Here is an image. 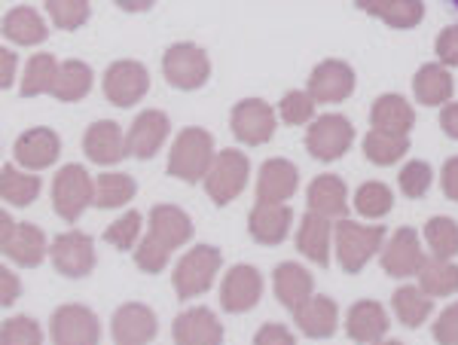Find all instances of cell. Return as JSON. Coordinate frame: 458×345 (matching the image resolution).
Masks as SVG:
<instances>
[{
    "label": "cell",
    "instance_id": "obj_14",
    "mask_svg": "<svg viewBox=\"0 0 458 345\" xmlns=\"http://www.w3.org/2000/svg\"><path fill=\"white\" fill-rule=\"evenodd\" d=\"M422 263H425L422 241H419V232L410 230V226H401V230L388 239V245L382 248V273L391 278L419 275Z\"/></svg>",
    "mask_w": 458,
    "mask_h": 345
},
{
    "label": "cell",
    "instance_id": "obj_44",
    "mask_svg": "<svg viewBox=\"0 0 458 345\" xmlns=\"http://www.w3.org/2000/svg\"><path fill=\"white\" fill-rule=\"evenodd\" d=\"M315 105L318 101L309 95V89L306 92L293 89L282 98L278 114H282V120L287 122V126H306V122H312V116H315Z\"/></svg>",
    "mask_w": 458,
    "mask_h": 345
},
{
    "label": "cell",
    "instance_id": "obj_13",
    "mask_svg": "<svg viewBox=\"0 0 458 345\" xmlns=\"http://www.w3.org/2000/svg\"><path fill=\"white\" fill-rule=\"evenodd\" d=\"M49 336H53L55 345H95L101 340V324L92 309L73 303L53 312Z\"/></svg>",
    "mask_w": 458,
    "mask_h": 345
},
{
    "label": "cell",
    "instance_id": "obj_12",
    "mask_svg": "<svg viewBox=\"0 0 458 345\" xmlns=\"http://www.w3.org/2000/svg\"><path fill=\"white\" fill-rule=\"evenodd\" d=\"M229 129L248 147H260L276 135V110L260 98H245L229 114Z\"/></svg>",
    "mask_w": 458,
    "mask_h": 345
},
{
    "label": "cell",
    "instance_id": "obj_52",
    "mask_svg": "<svg viewBox=\"0 0 458 345\" xmlns=\"http://www.w3.org/2000/svg\"><path fill=\"white\" fill-rule=\"evenodd\" d=\"M440 129L446 131L449 138H455V141H458V101H455V105H443Z\"/></svg>",
    "mask_w": 458,
    "mask_h": 345
},
{
    "label": "cell",
    "instance_id": "obj_38",
    "mask_svg": "<svg viewBox=\"0 0 458 345\" xmlns=\"http://www.w3.org/2000/svg\"><path fill=\"white\" fill-rule=\"evenodd\" d=\"M138 193V183L129 178V174H116V172H105L95 181V205L98 208H120V205L131 202Z\"/></svg>",
    "mask_w": 458,
    "mask_h": 345
},
{
    "label": "cell",
    "instance_id": "obj_28",
    "mask_svg": "<svg viewBox=\"0 0 458 345\" xmlns=\"http://www.w3.org/2000/svg\"><path fill=\"white\" fill-rule=\"evenodd\" d=\"M349 189H345V181L336 178V174H318V178L309 183V211L324 217H345L349 211Z\"/></svg>",
    "mask_w": 458,
    "mask_h": 345
},
{
    "label": "cell",
    "instance_id": "obj_2",
    "mask_svg": "<svg viewBox=\"0 0 458 345\" xmlns=\"http://www.w3.org/2000/svg\"><path fill=\"white\" fill-rule=\"evenodd\" d=\"M214 163V138L205 129H183L177 135L172 147V156H168V174L183 183L205 181L208 168Z\"/></svg>",
    "mask_w": 458,
    "mask_h": 345
},
{
    "label": "cell",
    "instance_id": "obj_54",
    "mask_svg": "<svg viewBox=\"0 0 458 345\" xmlns=\"http://www.w3.org/2000/svg\"><path fill=\"white\" fill-rule=\"evenodd\" d=\"M157 0H116V6L125 13H147Z\"/></svg>",
    "mask_w": 458,
    "mask_h": 345
},
{
    "label": "cell",
    "instance_id": "obj_4",
    "mask_svg": "<svg viewBox=\"0 0 458 345\" xmlns=\"http://www.w3.org/2000/svg\"><path fill=\"white\" fill-rule=\"evenodd\" d=\"M382 241H386V230L382 226H364L352 223V220H339L336 223V260L343 273H360L367 263L379 254Z\"/></svg>",
    "mask_w": 458,
    "mask_h": 345
},
{
    "label": "cell",
    "instance_id": "obj_8",
    "mask_svg": "<svg viewBox=\"0 0 458 345\" xmlns=\"http://www.w3.org/2000/svg\"><path fill=\"white\" fill-rule=\"evenodd\" d=\"M354 141V126L339 114H324L306 131V150L318 163H336Z\"/></svg>",
    "mask_w": 458,
    "mask_h": 345
},
{
    "label": "cell",
    "instance_id": "obj_41",
    "mask_svg": "<svg viewBox=\"0 0 458 345\" xmlns=\"http://www.w3.org/2000/svg\"><path fill=\"white\" fill-rule=\"evenodd\" d=\"M391 205H394V196H391V189L379 181L360 183L358 193H354V208H358L360 217L379 220V217L388 215Z\"/></svg>",
    "mask_w": 458,
    "mask_h": 345
},
{
    "label": "cell",
    "instance_id": "obj_22",
    "mask_svg": "<svg viewBox=\"0 0 458 345\" xmlns=\"http://www.w3.org/2000/svg\"><path fill=\"white\" fill-rule=\"evenodd\" d=\"M114 340L120 345H141L157 336V315L144 303H125L114 312Z\"/></svg>",
    "mask_w": 458,
    "mask_h": 345
},
{
    "label": "cell",
    "instance_id": "obj_35",
    "mask_svg": "<svg viewBox=\"0 0 458 345\" xmlns=\"http://www.w3.org/2000/svg\"><path fill=\"white\" fill-rule=\"evenodd\" d=\"M419 288L434 299L453 297V293H458V266L449 260H440V257H431L419 269Z\"/></svg>",
    "mask_w": 458,
    "mask_h": 345
},
{
    "label": "cell",
    "instance_id": "obj_51",
    "mask_svg": "<svg viewBox=\"0 0 458 345\" xmlns=\"http://www.w3.org/2000/svg\"><path fill=\"white\" fill-rule=\"evenodd\" d=\"M0 293H4V297H0V303L4 306H13L16 303V297L21 293V282L6 266L0 269Z\"/></svg>",
    "mask_w": 458,
    "mask_h": 345
},
{
    "label": "cell",
    "instance_id": "obj_39",
    "mask_svg": "<svg viewBox=\"0 0 458 345\" xmlns=\"http://www.w3.org/2000/svg\"><path fill=\"white\" fill-rule=\"evenodd\" d=\"M58 77V64L55 58L49 53H37L25 68V77H21V86L19 92L25 98H34V95H43V92H53V83Z\"/></svg>",
    "mask_w": 458,
    "mask_h": 345
},
{
    "label": "cell",
    "instance_id": "obj_48",
    "mask_svg": "<svg viewBox=\"0 0 458 345\" xmlns=\"http://www.w3.org/2000/svg\"><path fill=\"white\" fill-rule=\"evenodd\" d=\"M437 58L446 68H458V25L443 28L437 37Z\"/></svg>",
    "mask_w": 458,
    "mask_h": 345
},
{
    "label": "cell",
    "instance_id": "obj_49",
    "mask_svg": "<svg viewBox=\"0 0 458 345\" xmlns=\"http://www.w3.org/2000/svg\"><path fill=\"white\" fill-rule=\"evenodd\" d=\"M254 342L257 345H293V333L282 324H266L263 330H257Z\"/></svg>",
    "mask_w": 458,
    "mask_h": 345
},
{
    "label": "cell",
    "instance_id": "obj_18",
    "mask_svg": "<svg viewBox=\"0 0 458 345\" xmlns=\"http://www.w3.org/2000/svg\"><path fill=\"white\" fill-rule=\"evenodd\" d=\"M83 153L95 165H116L129 156V141H125V135L114 120H101L86 129Z\"/></svg>",
    "mask_w": 458,
    "mask_h": 345
},
{
    "label": "cell",
    "instance_id": "obj_16",
    "mask_svg": "<svg viewBox=\"0 0 458 345\" xmlns=\"http://www.w3.org/2000/svg\"><path fill=\"white\" fill-rule=\"evenodd\" d=\"M293 211L287 202H257L248 215V232L257 245H282L291 232Z\"/></svg>",
    "mask_w": 458,
    "mask_h": 345
},
{
    "label": "cell",
    "instance_id": "obj_46",
    "mask_svg": "<svg viewBox=\"0 0 458 345\" xmlns=\"http://www.w3.org/2000/svg\"><path fill=\"white\" fill-rule=\"evenodd\" d=\"M0 340L4 345H37L43 342V330L34 318L19 315V318H6L4 330H0Z\"/></svg>",
    "mask_w": 458,
    "mask_h": 345
},
{
    "label": "cell",
    "instance_id": "obj_32",
    "mask_svg": "<svg viewBox=\"0 0 458 345\" xmlns=\"http://www.w3.org/2000/svg\"><path fill=\"white\" fill-rule=\"evenodd\" d=\"M4 37L16 46H37L49 37V28L31 6H16L4 16Z\"/></svg>",
    "mask_w": 458,
    "mask_h": 345
},
{
    "label": "cell",
    "instance_id": "obj_43",
    "mask_svg": "<svg viewBox=\"0 0 458 345\" xmlns=\"http://www.w3.org/2000/svg\"><path fill=\"white\" fill-rule=\"evenodd\" d=\"M431 181H434V172L431 165L422 163V159H412L401 168L397 174V183H401V193L406 199H422V196L431 189Z\"/></svg>",
    "mask_w": 458,
    "mask_h": 345
},
{
    "label": "cell",
    "instance_id": "obj_19",
    "mask_svg": "<svg viewBox=\"0 0 458 345\" xmlns=\"http://www.w3.org/2000/svg\"><path fill=\"white\" fill-rule=\"evenodd\" d=\"M168 131H172V122H168V116L162 110H144L141 116H135L129 135H125L129 153L135 159H153L165 144Z\"/></svg>",
    "mask_w": 458,
    "mask_h": 345
},
{
    "label": "cell",
    "instance_id": "obj_40",
    "mask_svg": "<svg viewBox=\"0 0 458 345\" xmlns=\"http://www.w3.org/2000/svg\"><path fill=\"white\" fill-rule=\"evenodd\" d=\"M425 239L434 257L453 260L458 257V223L453 217H431L425 223Z\"/></svg>",
    "mask_w": 458,
    "mask_h": 345
},
{
    "label": "cell",
    "instance_id": "obj_36",
    "mask_svg": "<svg viewBox=\"0 0 458 345\" xmlns=\"http://www.w3.org/2000/svg\"><path fill=\"white\" fill-rule=\"evenodd\" d=\"M410 150V135H394V131L373 129L364 138V153L373 165H394L401 163Z\"/></svg>",
    "mask_w": 458,
    "mask_h": 345
},
{
    "label": "cell",
    "instance_id": "obj_17",
    "mask_svg": "<svg viewBox=\"0 0 458 345\" xmlns=\"http://www.w3.org/2000/svg\"><path fill=\"white\" fill-rule=\"evenodd\" d=\"M354 92V71L352 64L339 62V58H327L312 71L309 77V95L318 105H334V101H345Z\"/></svg>",
    "mask_w": 458,
    "mask_h": 345
},
{
    "label": "cell",
    "instance_id": "obj_11",
    "mask_svg": "<svg viewBox=\"0 0 458 345\" xmlns=\"http://www.w3.org/2000/svg\"><path fill=\"white\" fill-rule=\"evenodd\" d=\"M49 257H53L55 273H62L64 278H86L95 269V241L92 236L80 230L62 232L53 245H49Z\"/></svg>",
    "mask_w": 458,
    "mask_h": 345
},
{
    "label": "cell",
    "instance_id": "obj_50",
    "mask_svg": "<svg viewBox=\"0 0 458 345\" xmlns=\"http://www.w3.org/2000/svg\"><path fill=\"white\" fill-rule=\"evenodd\" d=\"M440 183H443L446 199L458 202V156L446 159V165H443V172H440Z\"/></svg>",
    "mask_w": 458,
    "mask_h": 345
},
{
    "label": "cell",
    "instance_id": "obj_21",
    "mask_svg": "<svg viewBox=\"0 0 458 345\" xmlns=\"http://www.w3.org/2000/svg\"><path fill=\"white\" fill-rule=\"evenodd\" d=\"M172 336L177 345H217L224 340V324H220L211 309L196 306V309L177 315Z\"/></svg>",
    "mask_w": 458,
    "mask_h": 345
},
{
    "label": "cell",
    "instance_id": "obj_30",
    "mask_svg": "<svg viewBox=\"0 0 458 345\" xmlns=\"http://www.w3.org/2000/svg\"><path fill=\"white\" fill-rule=\"evenodd\" d=\"M370 122L373 129L410 135L412 126H416V110H412V105L403 95H382V98H376V105L370 110Z\"/></svg>",
    "mask_w": 458,
    "mask_h": 345
},
{
    "label": "cell",
    "instance_id": "obj_37",
    "mask_svg": "<svg viewBox=\"0 0 458 345\" xmlns=\"http://www.w3.org/2000/svg\"><path fill=\"white\" fill-rule=\"evenodd\" d=\"M40 187L43 183L37 174H21L16 165H4V172H0V196L6 205L28 208L40 196Z\"/></svg>",
    "mask_w": 458,
    "mask_h": 345
},
{
    "label": "cell",
    "instance_id": "obj_53",
    "mask_svg": "<svg viewBox=\"0 0 458 345\" xmlns=\"http://www.w3.org/2000/svg\"><path fill=\"white\" fill-rule=\"evenodd\" d=\"M0 62H4V77H0V83H4V89H10L13 77H16V53L0 49Z\"/></svg>",
    "mask_w": 458,
    "mask_h": 345
},
{
    "label": "cell",
    "instance_id": "obj_7",
    "mask_svg": "<svg viewBox=\"0 0 458 345\" xmlns=\"http://www.w3.org/2000/svg\"><path fill=\"white\" fill-rule=\"evenodd\" d=\"M95 202V183L83 165H64L53 181V208L68 223H77L80 215Z\"/></svg>",
    "mask_w": 458,
    "mask_h": 345
},
{
    "label": "cell",
    "instance_id": "obj_26",
    "mask_svg": "<svg viewBox=\"0 0 458 345\" xmlns=\"http://www.w3.org/2000/svg\"><path fill=\"white\" fill-rule=\"evenodd\" d=\"M272 284H276V297L284 309L297 312L315 290V278L312 273L300 266V263H278L276 275H272Z\"/></svg>",
    "mask_w": 458,
    "mask_h": 345
},
{
    "label": "cell",
    "instance_id": "obj_1",
    "mask_svg": "<svg viewBox=\"0 0 458 345\" xmlns=\"http://www.w3.org/2000/svg\"><path fill=\"white\" fill-rule=\"evenodd\" d=\"M147 223H150V232L144 236L141 248H135V266L147 275H159L172 260L174 248L187 245L196 230L187 211H181L177 205H157Z\"/></svg>",
    "mask_w": 458,
    "mask_h": 345
},
{
    "label": "cell",
    "instance_id": "obj_45",
    "mask_svg": "<svg viewBox=\"0 0 458 345\" xmlns=\"http://www.w3.org/2000/svg\"><path fill=\"white\" fill-rule=\"evenodd\" d=\"M141 211H129V215H123L116 223H110L105 230V241L116 248V251H129V248H135L138 236H141Z\"/></svg>",
    "mask_w": 458,
    "mask_h": 345
},
{
    "label": "cell",
    "instance_id": "obj_6",
    "mask_svg": "<svg viewBox=\"0 0 458 345\" xmlns=\"http://www.w3.org/2000/svg\"><path fill=\"white\" fill-rule=\"evenodd\" d=\"M162 73L165 80L181 92L202 89L211 77V62L205 55V49H199L196 43H174L162 55Z\"/></svg>",
    "mask_w": 458,
    "mask_h": 345
},
{
    "label": "cell",
    "instance_id": "obj_34",
    "mask_svg": "<svg viewBox=\"0 0 458 345\" xmlns=\"http://www.w3.org/2000/svg\"><path fill=\"white\" fill-rule=\"evenodd\" d=\"M391 309H394V315L401 318L403 327L416 330V327H422L428 321V315H431L434 297H428L422 288L403 284V288H397L394 297H391Z\"/></svg>",
    "mask_w": 458,
    "mask_h": 345
},
{
    "label": "cell",
    "instance_id": "obj_31",
    "mask_svg": "<svg viewBox=\"0 0 458 345\" xmlns=\"http://www.w3.org/2000/svg\"><path fill=\"white\" fill-rule=\"evenodd\" d=\"M453 73L446 71V64H422L412 80V92H416V101L425 107H437L446 105L453 98Z\"/></svg>",
    "mask_w": 458,
    "mask_h": 345
},
{
    "label": "cell",
    "instance_id": "obj_23",
    "mask_svg": "<svg viewBox=\"0 0 458 345\" xmlns=\"http://www.w3.org/2000/svg\"><path fill=\"white\" fill-rule=\"evenodd\" d=\"M300 187V172L287 159H269L257 178V202H287Z\"/></svg>",
    "mask_w": 458,
    "mask_h": 345
},
{
    "label": "cell",
    "instance_id": "obj_5",
    "mask_svg": "<svg viewBox=\"0 0 458 345\" xmlns=\"http://www.w3.org/2000/svg\"><path fill=\"white\" fill-rule=\"evenodd\" d=\"M248 174H250V163L242 150H220L214 156V163L205 174V193L214 205H229L233 199H239L242 189L248 187Z\"/></svg>",
    "mask_w": 458,
    "mask_h": 345
},
{
    "label": "cell",
    "instance_id": "obj_24",
    "mask_svg": "<svg viewBox=\"0 0 458 345\" xmlns=\"http://www.w3.org/2000/svg\"><path fill=\"white\" fill-rule=\"evenodd\" d=\"M330 239H334V226L330 217L306 211L300 230H297V251L306 260L318 263V266H330Z\"/></svg>",
    "mask_w": 458,
    "mask_h": 345
},
{
    "label": "cell",
    "instance_id": "obj_29",
    "mask_svg": "<svg viewBox=\"0 0 458 345\" xmlns=\"http://www.w3.org/2000/svg\"><path fill=\"white\" fill-rule=\"evenodd\" d=\"M297 318V327L312 340H327V336L336 333V321H339V309L330 297H309L306 303L293 312Z\"/></svg>",
    "mask_w": 458,
    "mask_h": 345
},
{
    "label": "cell",
    "instance_id": "obj_3",
    "mask_svg": "<svg viewBox=\"0 0 458 345\" xmlns=\"http://www.w3.org/2000/svg\"><path fill=\"white\" fill-rule=\"evenodd\" d=\"M220 266H224V254L214 245H196L193 251H187L177 260L172 282H174V293L181 299L190 297H202L205 290H211L214 278H217Z\"/></svg>",
    "mask_w": 458,
    "mask_h": 345
},
{
    "label": "cell",
    "instance_id": "obj_15",
    "mask_svg": "<svg viewBox=\"0 0 458 345\" xmlns=\"http://www.w3.org/2000/svg\"><path fill=\"white\" fill-rule=\"evenodd\" d=\"M263 297V275L257 273L254 266L242 263V266H233L220 284V306L224 312H233V315H242V312H250Z\"/></svg>",
    "mask_w": 458,
    "mask_h": 345
},
{
    "label": "cell",
    "instance_id": "obj_20",
    "mask_svg": "<svg viewBox=\"0 0 458 345\" xmlns=\"http://www.w3.org/2000/svg\"><path fill=\"white\" fill-rule=\"evenodd\" d=\"M16 163L28 172H43L58 159L62 141L53 129H28L16 138Z\"/></svg>",
    "mask_w": 458,
    "mask_h": 345
},
{
    "label": "cell",
    "instance_id": "obj_10",
    "mask_svg": "<svg viewBox=\"0 0 458 345\" xmlns=\"http://www.w3.org/2000/svg\"><path fill=\"white\" fill-rule=\"evenodd\" d=\"M101 86H105V95L114 107H131L150 89V73H147L141 62L123 58V62H114L105 71V83Z\"/></svg>",
    "mask_w": 458,
    "mask_h": 345
},
{
    "label": "cell",
    "instance_id": "obj_42",
    "mask_svg": "<svg viewBox=\"0 0 458 345\" xmlns=\"http://www.w3.org/2000/svg\"><path fill=\"white\" fill-rule=\"evenodd\" d=\"M47 13L53 19V25L62 28V31H77L92 16L89 0H47Z\"/></svg>",
    "mask_w": 458,
    "mask_h": 345
},
{
    "label": "cell",
    "instance_id": "obj_47",
    "mask_svg": "<svg viewBox=\"0 0 458 345\" xmlns=\"http://www.w3.org/2000/svg\"><path fill=\"white\" fill-rule=\"evenodd\" d=\"M434 340L440 345H458V303L440 312V318L434 321Z\"/></svg>",
    "mask_w": 458,
    "mask_h": 345
},
{
    "label": "cell",
    "instance_id": "obj_9",
    "mask_svg": "<svg viewBox=\"0 0 458 345\" xmlns=\"http://www.w3.org/2000/svg\"><path fill=\"white\" fill-rule=\"evenodd\" d=\"M0 245H4V254L10 257L19 266H40L43 257H47V236L43 230H37L34 223H16L10 215H0Z\"/></svg>",
    "mask_w": 458,
    "mask_h": 345
},
{
    "label": "cell",
    "instance_id": "obj_33",
    "mask_svg": "<svg viewBox=\"0 0 458 345\" xmlns=\"http://www.w3.org/2000/svg\"><path fill=\"white\" fill-rule=\"evenodd\" d=\"M89 89H92V68H89L86 62L71 58V62L58 64V77L53 83V95L58 101H64V105L83 101L89 95Z\"/></svg>",
    "mask_w": 458,
    "mask_h": 345
},
{
    "label": "cell",
    "instance_id": "obj_25",
    "mask_svg": "<svg viewBox=\"0 0 458 345\" xmlns=\"http://www.w3.org/2000/svg\"><path fill=\"white\" fill-rule=\"evenodd\" d=\"M354 6L382 19L394 31H410V28L422 25L425 19L422 0H354Z\"/></svg>",
    "mask_w": 458,
    "mask_h": 345
},
{
    "label": "cell",
    "instance_id": "obj_55",
    "mask_svg": "<svg viewBox=\"0 0 458 345\" xmlns=\"http://www.w3.org/2000/svg\"><path fill=\"white\" fill-rule=\"evenodd\" d=\"M449 6H453V10H458V0H449Z\"/></svg>",
    "mask_w": 458,
    "mask_h": 345
},
{
    "label": "cell",
    "instance_id": "obj_27",
    "mask_svg": "<svg viewBox=\"0 0 458 345\" xmlns=\"http://www.w3.org/2000/svg\"><path fill=\"white\" fill-rule=\"evenodd\" d=\"M388 315L382 309V303L376 299H360L349 309V318H345V333L352 336L354 342H379L382 336L388 333Z\"/></svg>",
    "mask_w": 458,
    "mask_h": 345
}]
</instances>
